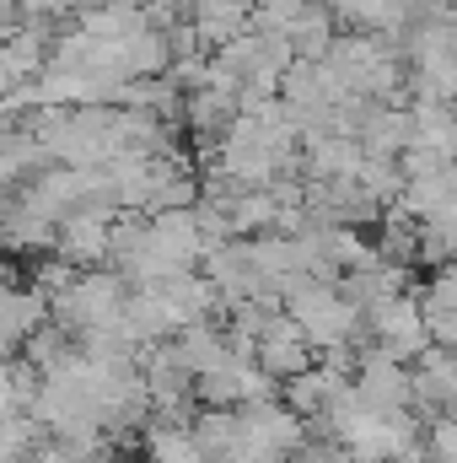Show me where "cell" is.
Wrapping results in <instances>:
<instances>
[{
  "label": "cell",
  "mask_w": 457,
  "mask_h": 463,
  "mask_svg": "<svg viewBox=\"0 0 457 463\" xmlns=\"http://www.w3.org/2000/svg\"><path fill=\"white\" fill-rule=\"evenodd\" d=\"M151 259H162L167 269L189 275L205 264V237H200V216L194 211H162L151 216Z\"/></svg>",
  "instance_id": "4"
},
{
  "label": "cell",
  "mask_w": 457,
  "mask_h": 463,
  "mask_svg": "<svg viewBox=\"0 0 457 463\" xmlns=\"http://www.w3.org/2000/svg\"><path fill=\"white\" fill-rule=\"evenodd\" d=\"M329 16V5H312V0H269V5H258L253 11V22H258V33H275V38H302L307 27H318Z\"/></svg>",
  "instance_id": "10"
},
{
  "label": "cell",
  "mask_w": 457,
  "mask_h": 463,
  "mask_svg": "<svg viewBox=\"0 0 457 463\" xmlns=\"http://www.w3.org/2000/svg\"><path fill=\"white\" fill-rule=\"evenodd\" d=\"M425 307H436V313H457V264H447V269L431 275V286H425Z\"/></svg>",
  "instance_id": "16"
},
{
  "label": "cell",
  "mask_w": 457,
  "mask_h": 463,
  "mask_svg": "<svg viewBox=\"0 0 457 463\" xmlns=\"http://www.w3.org/2000/svg\"><path fill=\"white\" fill-rule=\"evenodd\" d=\"M355 388H360V399H366L371 410H382V415H393V410H415V372H409L404 361L382 355L377 345L360 355Z\"/></svg>",
  "instance_id": "3"
},
{
  "label": "cell",
  "mask_w": 457,
  "mask_h": 463,
  "mask_svg": "<svg viewBox=\"0 0 457 463\" xmlns=\"http://www.w3.org/2000/svg\"><path fill=\"white\" fill-rule=\"evenodd\" d=\"M366 167V146L350 135H312L302 140V178L307 184H340V178H360Z\"/></svg>",
  "instance_id": "6"
},
{
  "label": "cell",
  "mask_w": 457,
  "mask_h": 463,
  "mask_svg": "<svg viewBox=\"0 0 457 463\" xmlns=\"http://www.w3.org/2000/svg\"><path fill=\"white\" fill-rule=\"evenodd\" d=\"M420 264H431V269L457 264V216H431V222H420Z\"/></svg>",
  "instance_id": "13"
},
{
  "label": "cell",
  "mask_w": 457,
  "mask_h": 463,
  "mask_svg": "<svg viewBox=\"0 0 457 463\" xmlns=\"http://www.w3.org/2000/svg\"><path fill=\"white\" fill-rule=\"evenodd\" d=\"M194 27H200L205 49H210V54H221V49H231L237 38H247L258 22H253V5H242V0H200Z\"/></svg>",
  "instance_id": "9"
},
{
  "label": "cell",
  "mask_w": 457,
  "mask_h": 463,
  "mask_svg": "<svg viewBox=\"0 0 457 463\" xmlns=\"http://www.w3.org/2000/svg\"><path fill=\"white\" fill-rule=\"evenodd\" d=\"M280 216H285V205L275 200V189H253V194H242V200H231V227L237 237H275L280 232Z\"/></svg>",
  "instance_id": "11"
},
{
  "label": "cell",
  "mask_w": 457,
  "mask_h": 463,
  "mask_svg": "<svg viewBox=\"0 0 457 463\" xmlns=\"http://www.w3.org/2000/svg\"><path fill=\"white\" fill-rule=\"evenodd\" d=\"M114 222L118 216H70V222L60 227V259H70L76 269H108Z\"/></svg>",
  "instance_id": "7"
},
{
  "label": "cell",
  "mask_w": 457,
  "mask_h": 463,
  "mask_svg": "<svg viewBox=\"0 0 457 463\" xmlns=\"http://www.w3.org/2000/svg\"><path fill=\"white\" fill-rule=\"evenodd\" d=\"M360 184L393 211L398 200H404V189H409V173L398 167V162H382V156H366V167H360Z\"/></svg>",
  "instance_id": "14"
},
{
  "label": "cell",
  "mask_w": 457,
  "mask_h": 463,
  "mask_svg": "<svg viewBox=\"0 0 457 463\" xmlns=\"http://www.w3.org/2000/svg\"><path fill=\"white\" fill-rule=\"evenodd\" d=\"M129 280L114 275V269H81V280L54 302V324L65 335H76V345L87 335H103V329H118L124 307H129Z\"/></svg>",
  "instance_id": "1"
},
{
  "label": "cell",
  "mask_w": 457,
  "mask_h": 463,
  "mask_svg": "<svg viewBox=\"0 0 457 463\" xmlns=\"http://www.w3.org/2000/svg\"><path fill=\"white\" fill-rule=\"evenodd\" d=\"M258 366H264L280 388L296 383V377H307V372L318 366V350H312V340L302 335V324H296L291 313H280L275 329L264 335V345H258Z\"/></svg>",
  "instance_id": "5"
},
{
  "label": "cell",
  "mask_w": 457,
  "mask_h": 463,
  "mask_svg": "<svg viewBox=\"0 0 457 463\" xmlns=\"http://www.w3.org/2000/svg\"><path fill=\"white\" fill-rule=\"evenodd\" d=\"M145 463H200V442H194V426L183 420H151L145 431Z\"/></svg>",
  "instance_id": "12"
},
{
  "label": "cell",
  "mask_w": 457,
  "mask_h": 463,
  "mask_svg": "<svg viewBox=\"0 0 457 463\" xmlns=\"http://www.w3.org/2000/svg\"><path fill=\"white\" fill-rule=\"evenodd\" d=\"M81 280V269L70 264V259H60V253H49V259H33V269H27V286H38L49 302H60L70 286Z\"/></svg>",
  "instance_id": "15"
},
{
  "label": "cell",
  "mask_w": 457,
  "mask_h": 463,
  "mask_svg": "<svg viewBox=\"0 0 457 463\" xmlns=\"http://www.w3.org/2000/svg\"><path fill=\"white\" fill-rule=\"evenodd\" d=\"M98 463H129V458H118L114 448H108V453H103V458H98Z\"/></svg>",
  "instance_id": "17"
},
{
  "label": "cell",
  "mask_w": 457,
  "mask_h": 463,
  "mask_svg": "<svg viewBox=\"0 0 457 463\" xmlns=\"http://www.w3.org/2000/svg\"><path fill=\"white\" fill-rule=\"evenodd\" d=\"M360 146H366V156L398 162V156L415 146V114H409V109H387V103H377L371 118H366V129H360Z\"/></svg>",
  "instance_id": "8"
},
{
  "label": "cell",
  "mask_w": 457,
  "mask_h": 463,
  "mask_svg": "<svg viewBox=\"0 0 457 463\" xmlns=\"http://www.w3.org/2000/svg\"><path fill=\"white\" fill-rule=\"evenodd\" d=\"M49 324H54V302L38 286H27L22 275H11L5 280V302H0V345H5V361L22 355L27 340L38 329H49Z\"/></svg>",
  "instance_id": "2"
}]
</instances>
